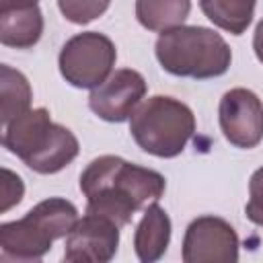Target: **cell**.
<instances>
[{"label": "cell", "instance_id": "obj_1", "mask_svg": "<svg viewBox=\"0 0 263 263\" xmlns=\"http://www.w3.org/2000/svg\"><path fill=\"white\" fill-rule=\"evenodd\" d=\"M166 179L152 168L105 154L86 164L80 173V191L86 197V212L105 216L117 226L129 224L132 216L158 201Z\"/></svg>", "mask_w": 263, "mask_h": 263}, {"label": "cell", "instance_id": "obj_12", "mask_svg": "<svg viewBox=\"0 0 263 263\" xmlns=\"http://www.w3.org/2000/svg\"><path fill=\"white\" fill-rule=\"evenodd\" d=\"M41 33H43V14L37 4L0 12L2 45L16 47V49H29L41 39Z\"/></svg>", "mask_w": 263, "mask_h": 263}, {"label": "cell", "instance_id": "obj_13", "mask_svg": "<svg viewBox=\"0 0 263 263\" xmlns=\"http://www.w3.org/2000/svg\"><path fill=\"white\" fill-rule=\"evenodd\" d=\"M191 12V0H136V18L148 31L181 27Z\"/></svg>", "mask_w": 263, "mask_h": 263}, {"label": "cell", "instance_id": "obj_3", "mask_svg": "<svg viewBox=\"0 0 263 263\" xmlns=\"http://www.w3.org/2000/svg\"><path fill=\"white\" fill-rule=\"evenodd\" d=\"M154 53L164 72L195 80L222 76L232 62V51L224 37L199 25H181L162 31Z\"/></svg>", "mask_w": 263, "mask_h": 263}, {"label": "cell", "instance_id": "obj_18", "mask_svg": "<svg viewBox=\"0 0 263 263\" xmlns=\"http://www.w3.org/2000/svg\"><path fill=\"white\" fill-rule=\"evenodd\" d=\"M23 193H25L23 179L16 173H12L10 168H2V205H0V212L4 214L12 205H16L23 199Z\"/></svg>", "mask_w": 263, "mask_h": 263}, {"label": "cell", "instance_id": "obj_10", "mask_svg": "<svg viewBox=\"0 0 263 263\" xmlns=\"http://www.w3.org/2000/svg\"><path fill=\"white\" fill-rule=\"evenodd\" d=\"M146 95V80L138 70L121 68L111 72V76L90 90L88 107L90 111L109 123L127 121L134 109Z\"/></svg>", "mask_w": 263, "mask_h": 263}, {"label": "cell", "instance_id": "obj_5", "mask_svg": "<svg viewBox=\"0 0 263 263\" xmlns=\"http://www.w3.org/2000/svg\"><path fill=\"white\" fill-rule=\"evenodd\" d=\"M129 132L144 152L158 158H175L195 134V115L183 101L154 95L134 109Z\"/></svg>", "mask_w": 263, "mask_h": 263}, {"label": "cell", "instance_id": "obj_14", "mask_svg": "<svg viewBox=\"0 0 263 263\" xmlns=\"http://www.w3.org/2000/svg\"><path fill=\"white\" fill-rule=\"evenodd\" d=\"M31 84L27 76L8 64L0 66V121L6 125L21 113L31 109Z\"/></svg>", "mask_w": 263, "mask_h": 263}, {"label": "cell", "instance_id": "obj_19", "mask_svg": "<svg viewBox=\"0 0 263 263\" xmlns=\"http://www.w3.org/2000/svg\"><path fill=\"white\" fill-rule=\"evenodd\" d=\"M253 49L257 60L263 64V18L259 21V25L255 27V35H253Z\"/></svg>", "mask_w": 263, "mask_h": 263}, {"label": "cell", "instance_id": "obj_16", "mask_svg": "<svg viewBox=\"0 0 263 263\" xmlns=\"http://www.w3.org/2000/svg\"><path fill=\"white\" fill-rule=\"evenodd\" d=\"M109 4L111 0H58L60 12L74 25H86L99 18Z\"/></svg>", "mask_w": 263, "mask_h": 263}, {"label": "cell", "instance_id": "obj_15", "mask_svg": "<svg viewBox=\"0 0 263 263\" xmlns=\"http://www.w3.org/2000/svg\"><path fill=\"white\" fill-rule=\"evenodd\" d=\"M257 0H199L201 12L220 29L242 35L255 14Z\"/></svg>", "mask_w": 263, "mask_h": 263}, {"label": "cell", "instance_id": "obj_4", "mask_svg": "<svg viewBox=\"0 0 263 263\" xmlns=\"http://www.w3.org/2000/svg\"><path fill=\"white\" fill-rule=\"evenodd\" d=\"M78 220V210L64 197H47L33 205L21 220L0 226V259L39 261L51 242L68 236Z\"/></svg>", "mask_w": 263, "mask_h": 263}, {"label": "cell", "instance_id": "obj_17", "mask_svg": "<svg viewBox=\"0 0 263 263\" xmlns=\"http://www.w3.org/2000/svg\"><path fill=\"white\" fill-rule=\"evenodd\" d=\"M245 214L253 224L263 228V166H259L249 179V201Z\"/></svg>", "mask_w": 263, "mask_h": 263}, {"label": "cell", "instance_id": "obj_8", "mask_svg": "<svg viewBox=\"0 0 263 263\" xmlns=\"http://www.w3.org/2000/svg\"><path fill=\"white\" fill-rule=\"evenodd\" d=\"M218 121L224 138L236 148H255L263 140V103L242 86L224 92L218 105Z\"/></svg>", "mask_w": 263, "mask_h": 263}, {"label": "cell", "instance_id": "obj_9", "mask_svg": "<svg viewBox=\"0 0 263 263\" xmlns=\"http://www.w3.org/2000/svg\"><path fill=\"white\" fill-rule=\"evenodd\" d=\"M119 228L113 220L86 212L66 236L64 259L68 263H109L119 247Z\"/></svg>", "mask_w": 263, "mask_h": 263}, {"label": "cell", "instance_id": "obj_20", "mask_svg": "<svg viewBox=\"0 0 263 263\" xmlns=\"http://www.w3.org/2000/svg\"><path fill=\"white\" fill-rule=\"evenodd\" d=\"M39 0H0V12L10 10V8H23V6H33Z\"/></svg>", "mask_w": 263, "mask_h": 263}, {"label": "cell", "instance_id": "obj_11", "mask_svg": "<svg viewBox=\"0 0 263 263\" xmlns=\"http://www.w3.org/2000/svg\"><path fill=\"white\" fill-rule=\"evenodd\" d=\"M168 242H171V218L156 201H152L144 210V216L136 226L134 251L142 263H154L166 253Z\"/></svg>", "mask_w": 263, "mask_h": 263}, {"label": "cell", "instance_id": "obj_6", "mask_svg": "<svg viewBox=\"0 0 263 263\" xmlns=\"http://www.w3.org/2000/svg\"><path fill=\"white\" fill-rule=\"evenodd\" d=\"M115 43L99 31H82L70 37L58 58L60 74L76 88H97L115 66Z\"/></svg>", "mask_w": 263, "mask_h": 263}, {"label": "cell", "instance_id": "obj_7", "mask_svg": "<svg viewBox=\"0 0 263 263\" xmlns=\"http://www.w3.org/2000/svg\"><path fill=\"white\" fill-rule=\"evenodd\" d=\"M238 247V234L224 218L199 216L185 230L181 259L185 263H234Z\"/></svg>", "mask_w": 263, "mask_h": 263}, {"label": "cell", "instance_id": "obj_2", "mask_svg": "<svg viewBox=\"0 0 263 263\" xmlns=\"http://www.w3.org/2000/svg\"><path fill=\"white\" fill-rule=\"evenodd\" d=\"M2 144L39 175L60 173L80 150L76 136L68 127L53 123L45 107L29 109L2 125Z\"/></svg>", "mask_w": 263, "mask_h": 263}]
</instances>
